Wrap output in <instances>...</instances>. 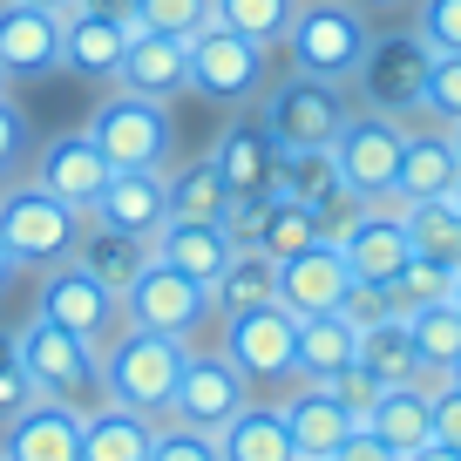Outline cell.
I'll return each instance as SVG.
<instances>
[{
  "instance_id": "52",
  "label": "cell",
  "mask_w": 461,
  "mask_h": 461,
  "mask_svg": "<svg viewBox=\"0 0 461 461\" xmlns=\"http://www.w3.org/2000/svg\"><path fill=\"white\" fill-rule=\"evenodd\" d=\"M14 272H21V265H14V251L0 245V292H7V278H14Z\"/></svg>"
},
{
  "instance_id": "53",
  "label": "cell",
  "mask_w": 461,
  "mask_h": 461,
  "mask_svg": "<svg viewBox=\"0 0 461 461\" xmlns=\"http://www.w3.org/2000/svg\"><path fill=\"white\" fill-rule=\"evenodd\" d=\"M353 7H401V0H353Z\"/></svg>"
},
{
  "instance_id": "56",
  "label": "cell",
  "mask_w": 461,
  "mask_h": 461,
  "mask_svg": "<svg viewBox=\"0 0 461 461\" xmlns=\"http://www.w3.org/2000/svg\"><path fill=\"white\" fill-rule=\"evenodd\" d=\"M447 136H455V149H461V122H455V130H447Z\"/></svg>"
},
{
  "instance_id": "35",
  "label": "cell",
  "mask_w": 461,
  "mask_h": 461,
  "mask_svg": "<svg viewBox=\"0 0 461 461\" xmlns=\"http://www.w3.org/2000/svg\"><path fill=\"white\" fill-rule=\"evenodd\" d=\"M75 265H82V272H95L102 285L122 299V292L136 285V272L149 265V245H143V238H115V230L95 224V238H75Z\"/></svg>"
},
{
  "instance_id": "5",
  "label": "cell",
  "mask_w": 461,
  "mask_h": 461,
  "mask_svg": "<svg viewBox=\"0 0 461 461\" xmlns=\"http://www.w3.org/2000/svg\"><path fill=\"white\" fill-rule=\"evenodd\" d=\"M88 136L109 157V170H163L170 157V109L157 95H102L88 115Z\"/></svg>"
},
{
  "instance_id": "54",
  "label": "cell",
  "mask_w": 461,
  "mask_h": 461,
  "mask_svg": "<svg viewBox=\"0 0 461 461\" xmlns=\"http://www.w3.org/2000/svg\"><path fill=\"white\" fill-rule=\"evenodd\" d=\"M447 299H455V305H461V272H455V285H447Z\"/></svg>"
},
{
  "instance_id": "37",
  "label": "cell",
  "mask_w": 461,
  "mask_h": 461,
  "mask_svg": "<svg viewBox=\"0 0 461 461\" xmlns=\"http://www.w3.org/2000/svg\"><path fill=\"white\" fill-rule=\"evenodd\" d=\"M312 238H319V211H305V203H292V197H278V190H272L265 224H258V238H251V245L272 251V258H299Z\"/></svg>"
},
{
  "instance_id": "12",
  "label": "cell",
  "mask_w": 461,
  "mask_h": 461,
  "mask_svg": "<svg viewBox=\"0 0 461 461\" xmlns=\"http://www.w3.org/2000/svg\"><path fill=\"white\" fill-rule=\"evenodd\" d=\"M245 407H251V380L238 374L224 353H190L184 360V380H176V393H170V420L224 434Z\"/></svg>"
},
{
  "instance_id": "31",
  "label": "cell",
  "mask_w": 461,
  "mask_h": 461,
  "mask_svg": "<svg viewBox=\"0 0 461 461\" xmlns=\"http://www.w3.org/2000/svg\"><path fill=\"white\" fill-rule=\"evenodd\" d=\"M217 455H224V461H299L292 428H285V407H258V401H251L245 414L217 434Z\"/></svg>"
},
{
  "instance_id": "14",
  "label": "cell",
  "mask_w": 461,
  "mask_h": 461,
  "mask_svg": "<svg viewBox=\"0 0 461 461\" xmlns=\"http://www.w3.org/2000/svg\"><path fill=\"white\" fill-rule=\"evenodd\" d=\"M339 251H346V272L360 278V285H393L407 272V258H414L407 224H401L393 203H360L353 224L339 230Z\"/></svg>"
},
{
  "instance_id": "3",
  "label": "cell",
  "mask_w": 461,
  "mask_h": 461,
  "mask_svg": "<svg viewBox=\"0 0 461 461\" xmlns=\"http://www.w3.org/2000/svg\"><path fill=\"white\" fill-rule=\"evenodd\" d=\"M285 41H292L299 75L353 82L360 61H366V48H374V28H366V7H353V0H299Z\"/></svg>"
},
{
  "instance_id": "33",
  "label": "cell",
  "mask_w": 461,
  "mask_h": 461,
  "mask_svg": "<svg viewBox=\"0 0 461 461\" xmlns=\"http://www.w3.org/2000/svg\"><path fill=\"white\" fill-rule=\"evenodd\" d=\"M360 366L380 380V387H407V380H420L414 332H407L401 312H387V319H374V326H360Z\"/></svg>"
},
{
  "instance_id": "4",
  "label": "cell",
  "mask_w": 461,
  "mask_h": 461,
  "mask_svg": "<svg viewBox=\"0 0 461 461\" xmlns=\"http://www.w3.org/2000/svg\"><path fill=\"white\" fill-rule=\"evenodd\" d=\"M82 238V211H68L61 197H48L41 184H14L0 190V245L14 251V265H61L75 258Z\"/></svg>"
},
{
  "instance_id": "28",
  "label": "cell",
  "mask_w": 461,
  "mask_h": 461,
  "mask_svg": "<svg viewBox=\"0 0 461 461\" xmlns=\"http://www.w3.org/2000/svg\"><path fill=\"white\" fill-rule=\"evenodd\" d=\"M360 360V326L346 312H312L299 319V360H292V380H326L339 366Z\"/></svg>"
},
{
  "instance_id": "7",
  "label": "cell",
  "mask_w": 461,
  "mask_h": 461,
  "mask_svg": "<svg viewBox=\"0 0 461 461\" xmlns=\"http://www.w3.org/2000/svg\"><path fill=\"white\" fill-rule=\"evenodd\" d=\"M265 130L278 136V149H332V136L346 130V95L339 82H319V75H292L278 82V95H265Z\"/></svg>"
},
{
  "instance_id": "59",
  "label": "cell",
  "mask_w": 461,
  "mask_h": 461,
  "mask_svg": "<svg viewBox=\"0 0 461 461\" xmlns=\"http://www.w3.org/2000/svg\"><path fill=\"white\" fill-rule=\"evenodd\" d=\"M455 380H461V374H455Z\"/></svg>"
},
{
  "instance_id": "19",
  "label": "cell",
  "mask_w": 461,
  "mask_h": 461,
  "mask_svg": "<svg viewBox=\"0 0 461 461\" xmlns=\"http://www.w3.org/2000/svg\"><path fill=\"white\" fill-rule=\"evenodd\" d=\"M136 21L122 14V7H75L68 21H61V61H68L75 75H95V82H115V68H122V48H130Z\"/></svg>"
},
{
  "instance_id": "26",
  "label": "cell",
  "mask_w": 461,
  "mask_h": 461,
  "mask_svg": "<svg viewBox=\"0 0 461 461\" xmlns=\"http://www.w3.org/2000/svg\"><path fill=\"white\" fill-rule=\"evenodd\" d=\"M149 441H157V420L136 407L102 401L82 414V461H149Z\"/></svg>"
},
{
  "instance_id": "13",
  "label": "cell",
  "mask_w": 461,
  "mask_h": 461,
  "mask_svg": "<svg viewBox=\"0 0 461 461\" xmlns=\"http://www.w3.org/2000/svg\"><path fill=\"white\" fill-rule=\"evenodd\" d=\"M41 319H55L61 332H75V339H88V346H109L115 326H122V299H115L95 272H82V265H48Z\"/></svg>"
},
{
  "instance_id": "46",
  "label": "cell",
  "mask_w": 461,
  "mask_h": 461,
  "mask_svg": "<svg viewBox=\"0 0 461 461\" xmlns=\"http://www.w3.org/2000/svg\"><path fill=\"white\" fill-rule=\"evenodd\" d=\"M428 414H434V441L461 447V380H434L428 387Z\"/></svg>"
},
{
  "instance_id": "1",
  "label": "cell",
  "mask_w": 461,
  "mask_h": 461,
  "mask_svg": "<svg viewBox=\"0 0 461 461\" xmlns=\"http://www.w3.org/2000/svg\"><path fill=\"white\" fill-rule=\"evenodd\" d=\"M184 360H190V339L122 326L109 346H102V393H109L115 407H136V414L163 420L176 380H184Z\"/></svg>"
},
{
  "instance_id": "23",
  "label": "cell",
  "mask_w": 461,
  "mask_h": 461,
  "mask_svg": "<svg viewBox=\"0 0 461 461\" xmlns=\"http://www.w3.org/2000/svg\"><path fill=\"white\" fill-rule=\"evenodd\" d=\"M115 82L130 88V95H157V102L184 95V88H190V55H184V41H176V34H143V28H136L130 48H122Z\"/></svg>"
},
{
  "instance_id": "41",
  "label": "cell",
  "mask_w": 461,
  "mask_h": 461,
  "mask_svg": "<svg viewBox=\"0 0 461 461\" xmlns=\"http://www.w3.org/2000/svg\"><path fill=\"white\" fill-rule=\"evenodd\" d=\"M420 115H434L441 130L461 122V55H434L428 61V95H420Z\"/></svg>"
},
{
  "instance_id": "17",
  "label": "cell",
  "mask_w": 461,
  "mask_h": 461,
  "mask_svg": "<svg viewBox=\"0 0 461 461\" xmlns=\"http://www.w3.org/2000/svg\"><path fill=\"white\" fill-rule=\"evenodd\" d=\"M217 170H224V190L230 197H272L278 190V163H285V149H278V136L265 130V115H238L224 136H217Z\"/></svg>"
},
{
  "instance_id": "32",
  "label": "cell",
  "mask_w": 461,
  "mask_h": 461,
  "mask_svg": "<svg viewBox=\"0 0 461 461\" xmlns=\"http://www.w3.org/2000/svg\"><path fill=\"white\" fill-rule=\"evenodd\" d=\"M278 197H292V203H305V211L326 217L332 203H346L353 190L339 184L332 149H285V163H278Z\"/></svg>"
},
{
  "instance_id": "10",
  "label": "cell",
  "mask_w": 461,
  "mask_h": 461,
  "mask_svg": "<svg viewBox=\"0 0 461 461\" xmlns=\"http://www.w3.org/2000/svg\"><path fill=\"white\" fill-rule=\"evenodd\" d=\"M224 360L245 380H292V360H299V312L285 305H251V312L224 319Z\"/></svg>"
},
{
  "instance_id": "9",
  "label": "cell",
  "mask_w": 461,
  "mask_h": 461,
  "mask_svg": "<svg viewBox=\"0 0 461 461\" xmlns=\"http://www.w3.org/2000/svg\"><path fill=\"white\" fill-rule=\"evenodd\" d=\"M211 319V285L170 272V265L149 258L136 272V285L122 292V326H143V332H170V339H190V332Z\"/></svg>"
},
{
  "instance_id": "40",
  "label": "cell",
  "mask_w": 461,
  "mask_h": 461,
  "mask_svg": "<svg viewBox=\"0 0 461 461\" xmlns=\"http://www.w3.org/2000/svg\"><path fill=\"white\" fill-rule=\"evenodd\" d=\"M447 285H455V272H441V265H428V258H407V272L393 278V285H380L387 292V312H420V305H441L447 299Z\"/></svg>"
},
{
  "instance_id": "57",
  "label": "cell",
  "mask_w": 461,
  "mask_h": 461,
  "mask_svg": "<svg viewBox=\"0 0 461 461\" xmlns=\"http://www.w3.org/2000/svg\"><path fill=\"white\" fill-rule=\"evenodd\" d=\"M0 82H7V75H0Z\"/></svg>"
},
{
  "instance_id": "27",
  "label": "cell",
  "mask_w": 461,
  "mask_h": 461,
  "mask_svg": "<svg viewBox=\"0 0 461 461\" xmlns=\"http://www.w3.org/2000/svg\"><path fill=\"white\" fill-rule=\"evenodd\" d=\"M360 428H366V434H380L393 455H414L420 441H434L428 387H420V380H407V387H380V401L360 414Z\"/></svg>"
},
{
  "instance_id": "18",
  "label": "cell",
  "mask_w": 461,
  "mask_h": 461,
  "mask_svg": "<svg viewBox=\"0 0 461 461\" xmlns=\"http://www.w3.org/2000/svg\"><path fill=\"white\" fill-rule=\"evenodd\" d=\"M109 157L95 149V136L88 130H75V136H55V143L41 149V163H34V184L48 190V197H61L68 211H82L88 217V203L102 197V184H109Z\"/></svg>"
},
{
  "instance_id": "34",
  "label": "cell",
  "mask_w": 461,
  "mask_h": 461,
  "mask_svg": "<svg viewBox=\"0 0 461 461\" xmlns=\"http://www.w3.org/2000/svg\"><path fill=\"white\" fill-rule=\"evenodd\" d=\"M401 224H407V245H414V258L441 265V272H461V211H455L447 197L407 203Z\"/></svg>"
},
{
  "instance_id": "29",
  "label": "cell",
  "mask_w": 461,
  "mask_h": 461,
  "mask_svg": "<svg viewBox=\"0 0 461 461\" xmlns=\"http://www.w3.org/2000/svg\"><path fill=\"white\" fill-rule=\"evenodd\" d=\"M407 332H414L420 387H434V380H455V374H461V305H455V299L407 312Z\"/></svg>"
},
{
  "instance_id": "22",
  "label": "cell",
  "mask_w": 461,
  "mask_h": 461,
  "mask_svg": "<svg viewBox=\"0 0 461 461\" xmlns=\"http://www.w3.org/2000/svg\"><path fill=\"white\" fill-rule=\"evenodd\" d=\"M61 68V14L0 0V75H48Z\"/></svg>"
},
{
  "instance_id": "42",
  "label": "cell",
  "mask_w": 461,
  "mask_h": 461,
  "mask_svg": "<svg viewBox=\"0 0 461 461\" xmlns=\"http://www.w3.org/2000/svg\"><path fill=\"white\" fill-rule=\"evenodd\" d=\"M149 461H224L217 455V434L184 428V420H157V441H149Z\"/></svg>"
},
{
  "instance_id": "48",
  "label": "cell",
  "mask_w": 461,
  "mask_h": 461,
  "mask_svg": "<svg viewBox=\"0 0 461 461\" xmlns=\"http://www.w3.org/2000/svg\"><path fill=\"white\" fill-rule=\"evenodd\" d=\"M339 312L353 319V326H374V319H387V292L353 278V285H346V299H339Z\"/></svg>"
},
{
  "instance_id": "49",
  "label": "cell",
  "mask_w": 461,
  "mask_h": 461,
  "mask_svg": "<svg viewBox=\"0 0 461 461\" xmlns=\"http://www.w3.org/2000/svg\"><path fill=\"white\" fill-rule=\"evenodd\" d=\"M332 461H401V455H393V447H387V441H380V434H366V428H353V434H346V441H339V447H332Z\"/></svg>"
},
{
  "instance_id": "50",
  "label": "cell",
  "mask_w": 461,
  "mask_h": 461,
  "mask_svg": "<svg viewBox=\"0 0 461 461\" xmlns=\"http://www.w3.org/2000/svg\"><path fill=\"white\" fill-rule=\"evenodd\" d=\"M401 461H461V447H447V441H420L414 455H401Z\"/></svg>"
},
{
  "instance_id": "38",
  "label": "cell",
  "mask_w": 461,
  "mask_h": 461,
  "mask_svg": "<svg viewBox=\"0 0 461 461\" xmlns=\"http://www.w3.org/2000/svg\"><path fill=\"white\" fill-rule=\"evenodd\" d=\"M292 7H299V0H217V21H224L230 34H245V41L272 48V41H285Z\"/></svg>"
},
{
  "instance_id": "45",
  "label": "cell",
  "mask_w": 461,
  "mask_h": 461,
  "mask_svg": "<svg viewBox=\"0 0 461 461\" xmlns=\"http://www.w3.org/2000/svg\"><path fill=\"white\" fill-rule=\"evenodd\" d=\"M41 393H34V380H28V366L14 360V339L0 332V420H14L21 407H34Z\"/></svg>"
},
{
  "instance_id": "39",
  "label": "cell",
  "mask_w": 461,
  "mask_h": 461,
  "mask_svg": "<svg viewBox=\"0 0 461 461\" xmlns=\"http://www.w3.org/2000/svg\"><path fill=\"white\" fill-rule=\"evenodd\" d=\"M130 21L143 34H176V41H190L197 28L217 21V0H130Z\"/></svg>"
},
{
  "instance_id": "36",
  "label": "cell",
  "mask_w": 461,
  "mask_h": 461,
  "mask_svg": "<svg viewBox=\"0 0 461 461\" xmlns=\"http://www.w3.org/2000/svg\"><path fill=\"white\" fill-rule=\"evenodd\" d=\"M224 170H217V157H197L184 163V170L170 176V217H197V224H224Z\"/></svg>"
},
{
  "instance_id": "6",
  "label": "cell",
  "mask_w": 461,
  "mask_h": 461,
  "mask_svg": "<svg viewBox=\"0 0 461 461\" xmlns=\"http://www.w3.org/2000/svg\"><path fill=\"white\" fill-rule=\"evenodd\" d=\"M401 157H407V122L393 115H346V130L332 136V163H339V184L353 190L360 203H380L393 197V176H401Z\"/></svg>"
},
{
  "instance_id": "16",
  "label": "cell",
  "mask_w": 461,
  "mask_h": 461,
  "mask_svg": "<svg viewBox=\"0 0 461 461\" xmlns=\"http://www.w3.org/2000/svg\"><path fill=\"white\" fill-rule=\"evenodd\" d=\"M346 285H353V272H346L339 238H312L299 258H278V305H285V312H299V319L339 312Z\"/></svg>"
},
{
  "instance_id": "8",
  "label": "cell",
  "mask_w": 461,
  "mask_h": 461,
  "mask_svg": "<svg viewBox=\"0 0 461 461\" xmlns=\"http://www.w3.org/2000/svg\"><path fill=\"white\" fill-rule=\"evenodd\" d=\"M428 41L420 34H387L380 41L374 34V48H366V61H360V102L374 115H393V122H407V115H420V95H428Z\"/></svg>"
},
{
  "instance_id": "24",
  "label": "cell",
  "mask_w": 461,
  "mask_h": 461,
  "mask_svg": "<svg viewBox=\"0 0 461 461\" xmlns=\"http://www.w3.org/2000/svg\"><path fill=\"white\" fill-rule=\"evenodd\" d=\"M285 428H292V447H299V461H332V447H339L346 434L360 428V414H346V407L332 401L326 387H312V380H305V387L285 401Z\"/></svg>"
},
{
  "instance_id": "30",
  "label": "cell",
  "mask_w": 461,
  "mask_h": 461,
  "mask_svg": "<svg viewBox=\"0 0 461 461\" xmlns=\"http://www.w3.org/2000/svg\"><path fill=\"white\" fill-rule=\"evenodd\" d=\"M272 299H278V258L258 245H238L211 285V312L230 319V312H251V305H272Z\"/></svg>"
},
{
  "instance_id": "21",
  "label": "cell",
  "mask_w": 461,
  "mask_h": 461,
  "mask_svg": "<svg viewBox=\"0 0 461 461\" xmlns=\"http://www.w3.org/2000/svg\"><path fill=\"white\" fill-rule=\"evenodd\" d=\"M230 251H238V238H230L224 224H197V217H170V224L149 238V258L184 272V278H197V285H217Z\"/></svg>"
},
{
  "instance_id": "2",
  "label": "cell",
  "mask_w": 461,
  "mask_h": 461,
  "mask_svg": "<svg viewBox=\"0 0 461 461\" xmlns=\"http://www.w3.org/2000/svg\"><path fill=\"white\" fill-rule=\"evenodd\" d=\"M14 360L28 366V380H34V393H41V401L82 407V414L109 401V393H102V346L61 332L55 319H41V312L14 332Z\"/></svg>"
},
{
  "instance_id": "51",
  "label": "cell",
  "mask_w": 461,
  "mask_h": 461,
  "mask_svg": "<svg viewBox=\"0 0 461 461\" xmlns=\"http://www.w3.org/2000/svg\"><path fill=\"white\" fill-rule=\"evenodd\" d=\"M21 7H41V14H61V21H68L75 7H82V0H21Z\"/></svg>"
},
{
  "instance_id": "43",
  "label": "cell",
  "mask_w": 461,
  "mask_h": 461,
  "mask_svg": "<svg viewBox=\"0 0 461 461\" xmlns=\"http://www.w3.org/2000/svg\"><path fill=\"white\" fill-rule=\"evenodd\" d=\"M414 34L428 41V55H461V0H420Z\"/></svg>"
},
{
  "instance_id": "44",
  "label": "cell",
  "mask_w": 461,
  "mask_h": 461,
  "mask_svg": "<svg viewBox=\"0 0 461 461\" xmlns=\"http://www.w3.org/2000/svg\"><path fill=\"white\" fill-rule=\"evenodd\" d=\"M312 387H326V393H332V401H339V407H346V414H366V407H374V401H380V380H374V374H366V366H360V360H353V366H339V374H326V380H312Z\"/></svg>"
},
{
  "instance_id": "11",
  "label": "cell",
  "mask_w": 461,
  "mask_h": 461,
  "mask_svg": "<svg viewBox=\"0 0 461 461\" xmlns=\"http://www.w3.org/2000/svg\"><path fill=\"white\" fill-rule=\"evenodd\" d=\"M190 55V88L197 95H217V102H251L265 82V48L245 41V34H230L224 21H211V28H197L184 41Z\"/></svg>"
},
{
  "instance_id": "25",
  "label": "cell",
  "mask_w": 461,
  "mask_h": 461,
  "mask_svg": "<svg viewBox=\"0 0 461 461\" xmlns=\"http://www.w3.org/2000/svg\"><path fill=\"white\" fill-rule=\"evenodd\" d=\"M461 184V149L447 130L434 136H407V157H401V176H393V197L401 203H428V197H455Z\"/></svg>"
},
{
  "instance_id": "20",
  "label": "cell",
  "mask_w": 461,
  "mask_h": 461,
  "mask_svg": "<svg viewBox=\"0 0 461 461\" xmlns=\"http://www.w3.org/2000/svg\"><path fill=\"white\" fill-rule=\"evenodd\" d=\"M7 461H82V407L34 401L7 420Z\"/></svg>"
},
{
  "instance_id": "58",
  "label": "cell",
  "mask_w": 461,
  "mask_h": 461,
  "mask_svg": "<svg viewBox=\"0 0 461 461\" xmlns=\"http://www.w3.org/2000/svg\"><path fill=\"white\" fill-rule=\"evenodd\" d=\"M0 461H7V455H0Z\"/></svg>"
},
{
  "instance_id": "15",
  "label": "cell",
  "mask_w": 461,
  "mask_h": 461,
  "mask_svg": "<svg viewBox=\"0 0 461 461\" xmlns=\"http://www.w3.org/2000/svg\"><path fill=\"white\" fill-rule=\"evenodd\" d=\"M88 217H95L102 230H115V238H157L163 224H170V176L163 170H115L109 184H102V197L88 203Z\"/></svg>"
},
{
  "instance_id": "55",
  "label": "cell",
  "mask_w": 461,
  "mask_h": 461,
  "mask_svg": "<svg viewBox=\"0 0 461 461\" xmlns=\"http://www.w3.org/2000/svg\"><path fill=\"white\" fill-rule=\"evenodd\" d=\"M447 203H455V211H461V184H455V197H447Z\"/></svg>"
},
{
  "instance_id": "47",
  "label": "cell",
  "mask_w": 461,
  "mask_h": 461,
  "mask_svg": "<svg viewBox=\"0 0 461 461\" xmlns=\"http://www.w3.org/2000/svg\"><path fill=\"white\" fill-rule=\"evenodd\" d=\"M21 157H28V115H21L7 95H0V176L14 170Z\"/></svg>"
}]
</instances>
